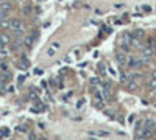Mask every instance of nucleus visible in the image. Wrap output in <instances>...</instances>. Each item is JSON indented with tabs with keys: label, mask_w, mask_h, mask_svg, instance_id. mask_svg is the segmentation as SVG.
Returning <instances> with one entry per match:
<instances>
[{
	"label": "nucleus",
	"mask_w": 156,
	"mask_h": 140,
	"mask_svg": "<svg viewBox=\"0 0 156 140\" xmlns=\"http://www.w3.org/2000/svg\"><path fill=\"white\" fill-rule=\"evenodd\" d=\"M145 126H147V128H156V125H154L153 120H147V122H145Z\"/></svg>",
	"instance_id": "obj_13"
},
{
	"label": "nucleus",
	"mask_w": 156,
	"mask_h": 140,
	"mask_svg": "<svg viewBox=\"0 0 156 140\" xmlns=\"http://www.w3.org/2000/svg\"><path fill=\"white\" fill-rule=\"evenodd\" d=\"M0 28H2V30H11V20L8 17L0 20Z\"/></svg>",
	"instance_id": "obj_6"
},
{
	"label": "nucleus",
	"mask_w": 156,
	"mask_h": 140,
	"mask_svg": "<svg viewBox=\"0 0 156 140\" xmlns=\"http://www.w3.org/2000/svg\"><path fill=\"white\" fill-rule=\"evenodd\" d=\"M0 41H2V42H3L5 45H8V44L11 42V37H9V36H8L6 33H2V34H0Z\"/></svg>",
	"instance_id": "obj_9"
},
{
	"label": "nucleus",
	"mask_w": 156,
	"mask_h": 140,
	"mask_svg": "<svg viewBox=\"0 0 156 140\" xmlns=\"http://www.w3.org/2000/svg\"><path fill=\"white\" fill-rule=\"evenodd\" d=\"M25 81V76H19V84H22Z\"/></svg>",
	"instance_id": "obj_24"
},
{
	"label": "nucleus",
	"mask_w": 156,
	"mask_h": 140,
	"mask_svg": "<svg viewBox=\"0 0 156 140\" xmlns=\"http://www.w3.org/2000/svg\"><path fill=\"white\" fill-rule=\"evenodd\" d=\"M58 48H60V42H53V44H52V47L47 50V56H50V58H52V56H55Z\"/></svg>",
	"instance_id": "obj_4"
},
{
	"label": "nucleus",
	"mask_w": 156,
	"mask_h": 140,
	"mask_svg": "<svg viewBox=\"0 0 156 140\" xmlns=\"http://www.w3.org/2000/svg\"><path fill=\"white\" fill-rule=\"evenodd\" d=\"M136 140H147L142 132H136Z\"/></svg>",
	"instance_id": "obj_15"
},
{
	"label": "nucleus",
	"mask_w": 156,
	"mask_h": 140,
	"mask_svg": "<svg viewBox=\"0 0 156 140\" xmlns=\"http://www.w3.org/2000/svg\"><path fill=\"white\" fill-rule=\"evenodd\" d=\"M154 132H156V128H147V126H145V129L142 131V134H144L145 138H151V137L154 135Z\"/></svg>",
	"instance_id": "obj_5"
},
{
	"label": "nucleus",
	"mask_w": 156,
	"mask_h": 140,
	"mask_svg": "<svg viewBox=\"0 0 156 140\" xmlns=\"http://www.w3.org/2000/svg\"><path fill=\"white\" fill-rule=\"evenodd\" d=\"M119 78H120V83H126V81H128V76H126V73H123V72L120 73Z\"/></svg>",
	"instance_id": "obj_12"
},
{
	"label": "nucleus",
	"mask_w": 156,
	"mask_h": 140,
	"mask_svg": "<svg viewBox=\"0 0 156 140\" xmlns=\"http://www.w3.org/2000/svg\"><path fill=\"white\" fill-rule=\"evenodd\" d=\"M131 39H133V36H131L130 33H122V36L119 37V42H120V47H122L123 51H128V50H130Z\"/></svg>",
	"instance_id": "obj_1"
},
{
	"label": "nucleus",
	"mask_w": 156,
	"mask_h": 140,
	"mask_svg": "<svg viewBox=\"0 0 156 140\" xmlns=\"http://www.w3.org/2000/svg\"><path fill=\"white\" fill-rule=\"evenodd\" d=\"M30 11H31L30 6H25V8H24V13H25V14H30Z\"/></svg>",
	"instance_id": "obj_23"
},
{
	"label": "nucleus",
	"mask_w": 156,
	"mask_h": 140,
	"mask_svg": "<svg viewBox=\"0 0 156 140\" xmlns=\"http://www.w3.org/2000/svg\"><path fill=\"white\" fill-rule=\"evenodd\" d=\"M28 138H30V140H37L36 134H33V132H30V134H28Z\"/></svg>",
	"instance_id": "obj_20"
},
{
	"label": "nucleus",
	"mask_w": 156,
	"mask_h": 140,
	"mask_svg": "<svg viewBox=\"0 0 156 140\" xmlns=\"http://www.w3.org/2000/svg\"><path fill=\"white\" fill-rule=\"evenodd\" d=\"M17 131H19V132H25L27 129H25V126H19V128H17Z\"/></svg>",
	"instance_id": "obj_22"
},
{
	"label": "nucleus",
	"mask_w": 156,
	"mask_h": 140,
	"mask_svg": "<svg viewBox=\"0 0 156 140\" xmlns=\"http://www.w3.org/2000/svg\"><path fill=\"white\" fill-rule=\"evenodd\" d=\"M91 84H95L97 86V84H99V78H97V76L95 78H91Z\"/></svg>",
	"instance_id": "obj_18"
},
{
	"label": "nucleus",
	"mask_w": 156,
	"mask_h": 140,
	"mask_svg": "<svg viewBox=\"0 0 156 140\" xmlns=\"http://www.w3.org/2000/svg\"><path fill=\"white\" fill-rule=\"evenodd\" d=\"M153 51H154V55H156V45H154V48H153Z\"/></svg>",
	"instance_id": "obj_28"
},
{
	"label": "nucleus",
	"mask_w": 156,
	"mask_h": 140,
	"mask_svg": "<svg viewBox=\"0 0 156 140\" xmlns=\"http://www.w3.org/2000/svg\"><path fill=\"white\" fill-rule=\"evenodd\" d=\"M6 17H8V11L0 9V20H2V19H6Z\"/></svg>",
	"instance_id": "obj_14"
},
{
	"label": "nucleus",
	"mask_w": 156,
	"mask_h": 140,
	"mask_svg": "<svg viewBox=\"0 0 156 140\" xmlns=\"http://www.w3.org/2000/svg\"><path fill=\"white\" fill-rule=\"evenodd\" d=\"M128 87H130V89H136V87H138V84H136V81H133V83L128 84Z\"/></svg>",
	"instance_id": "obj_21"
},
{
	"label": "nucleus",
	"mask_w": 156,
	"mask_h": 140,
	"mask_svg": "<svg viewBox=\"0 0 156 140\" xmlns=\"http://www.w3.org/2000/svg\"><path fill=\"white\" fill-rule=\"evenodd\" d=\"M94 106L97 109H103L105 107V96L100 93V92H97L95 96H94Z\"/></svg>",
	"instance_id": "obj_2"
},
{
	"label": "nucleus",
	"mask_w": 156,
	"mask_h": 140,
	"mask_svg": "<svg viewBox=\"0 0 156 140\" xmlns=\"http://www.w3.org/2000/svg\"><path fill=\"white\" fill-rule=\"evenodd\" d=\"M37 140H47V138L45 137H41V138H37Z\"/></svg>",
	"instance_id": "obj_27"
},
{
	"label": "nucleus",
	"mask_w": 156,
	"mask_h": 140,
	"mask_svg": "<svg viewBox=\"0 0 156 140\" xmlns=\"http://www.w3.org/2000/svg\"><path fill=\"white\" fill-rule=\"evenodd\" d=\"M142 9H144V11H147V13H148V11H150V6H147V5H144V6H142Z\"/></svg>",
	"instance_id": "obj_25"
},
{
	"label": "nucleus",
	"mask_w": 156,
	"mask_h": 140,
	"mask_svg": "<svg viewBox=\"0 0 156 140\" xmlns=\"http://www.w3.org/2000/svg\"><path fill=\"white\" fill-rule=\"evenodd\" d=\"M151 78H156V69H154V70L151 72Z\"/></svg>",
	"instance_id": "obj_26"
},
{
	"label": "nucleus",
	"mask_w": 156,
	"mask_h": 140,
	"mask_svg": "<svg viewBox=\"0 0 156 140\" xmlns=\"http://www.w3.org/2000/svg\"><path fill=\"white\" fill-rule=\"evenodd\" d=\"M91 134L92 135H97V137H109V132H106V131H94Z\"/></svg>",
	"instance_id": "obj_10"
},
{
	"label": "nucleus",
	"mask_w": 156,
	"mask_h": 140,
	"mask_svg": "<svg viewBox=\"0 0 156 140\" xmlns=\"http://www.w3.org/2000/svg\"><path fill=\"white\" fill-rule=\"evenodd\" d=\"M0 70H2V72H8V66L5 62H0Z\"/></svg>",
	"instance_id": "obj_16"
},
{
	"label": "nucleus",
	"mask_w": 156,
	"mask_h": 140,
	"mask_svg": "<svg viewBox=\"0 0 156 140\" xmlns=\"http://www.w3.org/2000/svg\"><path fill=\"white\" fill-rule=\"evenodd\" d=\"M24 44H25V47L30 48V47L33 45V36H27V37H25V41H24Z\"/></svg>",
	"instance_id": "obj_11"
},
{
	"label": "nucleus",
	"mask_w": 156,
	"mask_h": 140,
	"mask_svg": "<svg viewBox=\"0 0 156 140\" xmlns=\"http://www.w3.org/2000/svg\"><path fill=\"white\" fill-rule=\"evenodd\" d=\"M126 61H128V59H126L125 53H119V55H117V62H119L120 66H125V64H126Z\"/></svg>",
	"instance_id": "obj_7"
},
{
	"label": "nucleus",
	"mask_w": 156,
	"mask_h": 140,
	"mask_svg": "<svg viewBox=\"0 0 156 140\" xmlns=\"http://www.w3.org/2000/svg\"><path fill=\"white\" fill-rule=\"evenodd\" d=\"M133 78H134V81H139V79H141L142 76H141L139 73H133Z\"/></svg>",
	"instance_id": "obj_19"
},
{
	"label": "nucleus",
	"mask_w": 156,
	"mask_h": 140,
	"mask_svg": "<svg viewBox=\"0 0 156 140\" xmlns=\"http://www.w3.org/2000/svg\"><path fill=\"white\" fill-rule=\"evenodd\" d=\"M151 89H156V78H151V81H150V84H148Z\"/></svg>",
	"instance_id": "obj_17"
},
{
	"label": "nucleus",
	"mask_w": 156,
	"mask_h": 140,
	"mask_svg": "<svg viewBox=\"0 0 156 140\" xmlns=\"http://www.w3.org/2000/svg\"><path fill=\"white\" fill-rule=\"evenodd\" d=\"M131 36H133L134 39H142V37L145 36V33H144V30H134Z\"/></svg>",
	"instance_id": "obj_8"
},
{
	"label": "nucleus",
	"mask_w": 156,
	"mask_h": 140,
	"mask_svg": "<svg viewBox=\"0 0 156 140\" xmlns=\"http://www.w3.org/2000/svg\"><path fill=\"white\" fill-rule=\"evenodd\" d=\"M142 59H138V58H130L128 61H126V64H128V67H131V69H138V67H141L142 66Z\"/></svg>",
	"instance_id": "obj_3"
}]
</instances>
